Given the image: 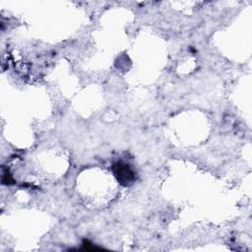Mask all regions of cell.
<instances>
[{
	"label": "cell",
	"instance_id": "obj_1",
	"mask_svg": "<svg viewBox=\"0 0 252 252\" xmlns=\"http://www.w3.org/2000/svg\"><path fill=\"white\" fill-rule=\"evenodd\" d=\"M113 172L119 183L124 186L131 184L135 180L134 171L123 161H117L113 164Z\"/></svg>",
	"mask_w": 252,
	"mask_h": 252
}]
</instances>
